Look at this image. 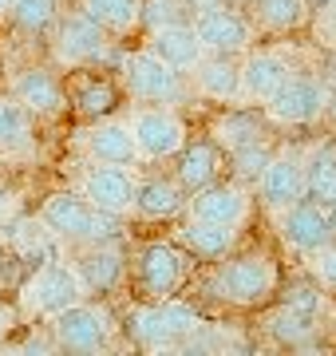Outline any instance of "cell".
I'll list each match as a JSON object with an SVG mask.
<instances>
[{"label":"cell","mask_w":336,"mask_h":356,"mask_svg":"<svg viewBox=\"0 0 336 356\" xmlns=\"http://www.w3.org/2000/svg\"><path fill=\"white\" fill-rule=\"evenodd\" d=\"M170 175H174V182H178L186 194L202 191V186H210V182H218L221 175H226V151H221L214 139H186L182 143V151L170 159Z\"/></svg>","instance_id":"7402d4cb"},{"label":"cell","mask_w":336,"mask_h":356,"mask_svg":"<svg viewBox=\"0 0 336 356\" xmlns=\"http://www.w3.org/2000/svg\"><path fill=\"white\" fill-rule=\"evenodd\" d=\"M186 79L194 88V99H202V103H218V107L246 103V91H242V56H202L186 72Z\"/></svg>","instance_id":"d6986e66"},{"label":"cell","mask_w":336,"mask_h":356,"mask_svg":"<svg viewBox=\"0 0 336 356\" xmlns=\"http://www.w3.org/2000/svg\"><path fill=\"white\" fill-rule=\"evenodd\" d=\"M60 13H64L60 0H16L12 13H8V24H16L20 32H32V36H44V32H52Z\"/></svg>","instance_id":"1f68e13d"},{"label":"cell","mask_w":336,"mask_h":356,"mask_svg":"<svg viewBox=\"0 0 336 356\" xmlns=\"http://www.w3.org/2000/svg\"><path fill=\"white\" fill-rule=\"evenodd\" d=\"M312 36H317V44H324L328 51H336V4H328V8H312Z\"/></svg>","instance_id":"d590c367"},{"label":"cell","mask_w":336,"mask_h":356,"mask_svg":"<svg viewBox=\"0 0 336 356\" xmlns=\"http://www.w3.org/2000/svg\"><path fill=\"white\" fill-rule=\"evenodd\" d=\"M202 325L194 305H186L182 297H167V301H135L127 313V337L139 348L162 353V348H178L182 341H190Z\"/></svg>","instance_id":"9c48e42d"},{"label":"cell","mask_w":336,"mask_h":356,"mask_svg":"<svg viewBox=\"0 0 336 356\" xmlns=\"http://www.w3.org/2000/svg\"><path fill=\"white\" fill-rule=\"evenodd\" d=\"M115 79H119V91L131 103H155V107H178V111L194 103V88H190L186 72H174L142 44L139 48H123L115 64Z\"/></svg>","instance_id":"3957f363"},{"label":"cell","mask_w":336,"mask_h":356,"mask_svg":"<svg viewBox=\"0 0 336 356\" xmlns=\"http://www.w3.org/2000/svg\"><path fill=\"white\" fill-rule=\"evenodd\" d=\"M312 8H328V4H336V0H309Z\"/></svg>","instance_id":"60d3db41"},{"label":"cell","mask_w":336,"mask_h":356,"mask_svg":"<svg viewBox=\"0 0 336 356\" xmlns=\"http://www.w3.org/2000/svg\"><path fill=\"white\" fill-rule=\"evenodd\" d=\"M48 332H52V344L56 348H64V353H111L123 337V325L115 321L111 305L103 301H76V305H67L64 313H56L48 321Z\"/></svg>","instance_id":"ba28073f"},{"label":"cell","mask_w":336,"mask_h":356,"mask_svg":"<svg viewBox=\"0 0 336 356\" xmlns=\"http://www.w3.org/2000/svg\"><path fill=\"white\" fill-rule=\"evenodd\" d=\"M230 4H237V8H249V4H253V0H230Z\"/></svg>","instance_id":"7bdbcfd3"},{"label":"cell","mask_w":336,"mask_h":356,"mask_svg":"<svg viewBox=\"0 0 336 356\" xmlns=\"http://www.w3.org/2000/svg\"><path fill=\"white\" fill-rule=\"evenodd\" d=\"M174 242L194 257V261H218L242 245V229L237 226H218V222H202V218H186L174 226Z\"/></svg>","instance_id":"603a6c76"},{"label":"cell","mask_w":336,"mask_h":356,"mask_svg":"<svg viewBox=\"0 0 336 356\" xmlns=\"http://www.w3.org/2000/svg\"><path fill=\"white\" fill-rule=\"evenodd\" d=\"M182 210H186V191L174 182V175H158V170L142 175L139 166V186H135L131 218H139V222H178Z\"/></svg>","instance_id":"44dd1931"},{"label":"cell","mask_w":336,"mask_h":356,"mask_svg":"<svg viewBox=\"0 0 336 356\" xmlns=\"http://www.w3.org/2000/svg\"><path fill=\"white\" fill-rule=\"evenodd\" d=\"M83 297H87V285L79 277L76 261L72 257H48L28 273L16 305L28 321H52L56 313H64L67 305H76Z\"/></svg>","instance_id":"8992f818"},{"label":"cell","mask_w":336,"mask_h":356,"mask_svg":"<svg viewBox=\"0 0 336 356\" xmlns=\"http://www.w3.org/2000/svg\"><path fill=\"white\" fill-rule=\"evenodd\" d=\"M76 8L115 40L135 36L142 24V0H76Z\"/></svg>","instance_id":"f546056e"},{"label":"cell","mask_w":336,"mask_h":356,"mask_svg":"<svg viewBox=\"0 0 336 356\" xmlns=\"http://www.w3.org/2000/svg\"><path fill=\"white\" fill-rule=\"evenodd\" d=\"M76 194H83L95 210L127 222L135 210V186H139V166H119V163H91L76 159L72 163V182Z\"/></svg>","instance_id":"8fae6325"},{"label":"cell","mask_w":336,"mask_h":356,"mask_svg":"<svg viewBox=\"0 0 336 356\" xmlns=\"http://www.w3.org/2000/svg\"><path fill=\"white\" fill-rule=\"evenodd\" d=\"M265 329L277 344H289V348H301V344H309L321 329V313H312V309H301L293 301H285L269 321H265Z\"/></svg>","instance_id":"4dcf8cb0"},{"label":"cell","mask_w":336,"mask_h":356,"mask_svg":"<svg viewBox=\"0 0 336 356\" xmlns=\"http://www.w3.org/2000/svg\"><path fill=\"white\" fill-rule=\"evenodd\" d=\"M246 13L258 36H297V32H309L312 4L309 0H253Z\"/></svg>","instance_id":"4316f807"},{"label":"cell","mask_w":336,"mask_h":356,"mask_svg":"<svg viewBox=\"0 0 336 356\" xmlns=\"http://www.w3.org/2000/svg\"><path fill=\"white\" fill-rule=\"evenodd\" d=\"M76 269L83 285H87V297L91 293H111L119 289V281H127V257L119 250V242H99V245H83L76 250Z\"/></svg>","instance_id":"484cf974"},{"label":"cell","mask_w":336,"mask_h":356,"mask_svg":"<svg viewBox=\"0 0 336 356\" xmlns=\"http://www.w3.org/2000/svg\"><path fill=\"white\" fill-rule=\"evenodd\" d=\"M142 48H146V51H155L158 60H162V64H170L174 72H190V67H194L198 60L206 56L190 24L151 28V32H142Z\"/></svg>","instance_id":"83f0119b"},{"label":"cell","mask_w":336,"mask_h":356,"mask_svg":"<svg viewBox=\"0 0 336 356\" xmlns=\"http://www.w3.org/2000/svg\"><path fill=\"white\" fill-rule=\"evenodd\" d=\"M281 289V266L265 250H246V254H226L210 261L206 293L230 309H261L269 305Z\"/></svg>","instance_id":"6da1fadb"},{"label":"cell","mask_w":336,"mask_h":356,"mask_svg":"<svg viewBox=\"0 0 336 356\" xmlns=\"http://www.w3.org/2000/svg\"><path fill=\"white\" fill-rule=\"evenodd\" d=\"M305 198L324 210L336 206V147L333 143H312L305 151Z\"/></svg>","instance_id":"f1b7e54d"},{"label":"cell","mask_w":336,"mask_h":356,"mask_svg":"<svg viewBox=\"0 0 336 356\" xmlns=\"http://www.w3.org/2000/svg\"><path fill=\"white\" fill-rule=\"evenodd\" d=\"M186 4H190V13H210V8H221L230 0H186Z\"/></svg>","instance_id":"8d00e7d4"},{"label":"cell","mask_w":336,"mask_h":356,"mask_svg":"<svg viewBox=\"0 0 336 356\" xmlns=\"http://www.w3.org/2000/svg\"><path fill=\"white\" fill-rule=\"evenodd\" d=\"M328 222H333V238H336V206L328 210Z\"/></svg>","instance_id":"b9f144b4"},{"label":"cell","mask_w":336,"mask_h":356,"mask_svg":"<svg viewBox=\"0 0 336 356\" xmlns=\"http://www.w3.org/2000/svg\"><path fill=\"white\" fill-rule=\"evenodd\" d=\"M135 139L139 166H162L182 151V143L190 139V123L182 119L178 107H155V103H131L123 115Z\"/></svg>","instance_id":"30bf717a"},{"label":"cell","mask_w":336,"mask_h":356,"mask_svg":"<svg viewBox=\"0 0 336 356\" xmlns=\"http://www.w3.org/2000/svg\"><path fill=\"white\" fill-rule=\"evenodd\" d=\"M293 67L297 64H293L289 44H253V48H246L242 51V91H246V103L261 107Z\"/></svg>","instance_id":"ac0fdd59"},{"label":"cell","mask_w":336,"mask_h":356,"mask_svg":"<svg viewBox=\"0 0 336 356\" xmlns=\"http://www.w3.org/2000/svg\"><path fill=\"white\" fill-rule=\"evenodd\" d=\"M309 261V273H312V281L321 285V289H328V293H336V242H328V245H321L312 257H305Z\"/></svg>","instance_id":"e575fe53"},{"label":"cell","mask_w":336,"mask_h":356,"mask_svg":"<svg viewBox=\"0 0 336 356\" xmlns=\"http://www.w3.org/2000/svg\"><path fill=\"white\" fill-rule=\"evenodd\" d=\"M273 226H277V238L293 257H312L321 245L336 242L333 238V222H328V210L309 198H297L293 206H285L281 214H273Z\"/></svg>","instance_id":"2e32d148"},{"label":"cell","mask_w":336,"mask_h":356,"mask_svg":"<svg viewBox=\"0 0 336 356\" xmlns=\"http://www.w3.org/2000/svg\"><path fill=\"white\" fill-rule=\"evenodd\" d=\"M36 218L44 226L52 229L60 245L67 250H83V245H99V242H119L123 238V218H111L103 210H95V206L76 194L72 186L67 191H52L44 194V202H40Z\"/></svg>","instance_id":"277c9868"},{"label":"cell","mask_w":336,"mask_h":356,"mask_svg":"<svg viewBox=\"0 0 336 356\" xmlns=\"http://www.w3.org/2000/svg\"><path fill=\"white\" fill-rule=\"evenodd\" d=\"M273 131L277 127L265 119L261 107H253V103H237V107H221V111L210 119L206 135L218 143L226 154H233V151H242V147H253V143L273 139Z\"/></svg>","instance_id":"ffe728a7"},{"label":"cell","mask_w":336,"mask_h":356,"mask_svg":"<svg viewBox=\"0 0 336 356\" xmlns=\"http://www.w3.org/2000/svg\"><path fill=\"white\" fill-rule=\"evenodd\" d=\"M253 186L237 182V178L221 175L218 182H210L202 191L186 194V218H202V222H218V226H237L246 229L253 218Z\"/></svg>","instance_id":"5bb4252c"},{"label":"cell","mask_w":336,"mask_h":356,"mask_svg":"<svg viewBox=\"0 0 336 356\" xmlns=\"http://www.w3.org/2000/svg\"><path fill=\"white\" fill-rule=\"evenodd\" d=\"M198 44L206 56H242L246 48L258 44V28L249 20L246 8L237 4H221V8H210V13H194L190 20Z\"/></svg>","instance_id":"9a60e30c"},{"label":"cell","mask_w":336,"mask_h":356,"mask_svg":"<svg viewBox=\"0 0 336 356\" xmlns=\"http://www.w3.org/2000/svg\"><path fill=\"white\" fill-rule=\"evenodd\" d=\"M36 154H40L36 119L8 91H0V159L4 163H32Z\"/></svg>","instance_id":"cb8c5ba5"},{"label":"cell","mask_w":336,"mask_h":356,"mask_svg":"<svg viewBox=\"0 0 336 356\" xmlns=\"http://www.w3.org/2000/svg\"><path fill=\"white\" fill-rule=\"evenodd\" d=\"M324 123L336 131V88H333V95H328V107H324Z\"/></svg>","instance_id":"74e56055"},{"label":"cell","mask_w":336,"mask_h":356,"mask_svg":"<svg viewBox=\"0 0 336 356\" xmlns=\"http://www.w3.org/2000/svg\"><path fill=\"white\" fill-rule=\"evenodd\" d=\"M4 91L24 107L36 123H52V119H60V115L72 107V103H67V83H64V76H60L56 64L16 67L12 76L4 79Z\"/></svg>","instance_id":"4fadbf2b"},{"label":"cell","mask_w":336,"mask_h":356,"mask_svg":"<svg viewBox=\"0 0 336 356\" xmlns=\"http://www.w3.org/2000/svg\"><path fill=\"white\" fill-rule=\"evenodd\" d=\"M16 0H0V20H8V13H12Z\"/></svg>","instance_id":"ab89813d"},{"label":"cell","mask_w":336,"mask_h":356,"mask_svg":"<svg viewBox=\"0 0 336 356\" xmlns=\"http://www.w3.org/2000/svg\"><path fill=\"white\" fill-rule=\"evenodd\" d=\"M194 13L186 0H142V24L139 32H151V28H167V24H190Z\"/></svg>","instance_id":"836d02e7"},{"label":"cell","mask_w":336,"mask_h":356,"mask_svg":"<svg viewBox=\"0 0 336 356\" xmlns=\"http://www.w3.org/2000/svg\"><path fill=\"white\" fill-rule=\"evenodd\" d=\"M4 218H8V191L0 186V222H4Z\"/></svg>","instance_id":"f35d334b"},{"label":"cell","mask_w":336,"mask_h":356,"mask_svg":"<svg viewBox=\"0 0 336 356\" xmlns=\"http://www.w3.org/2000/svg\"><path fill=\"white\" fill-rule=\"evenodd\" d=\"M194 257L186 254L174 238H155V242H139L127 257V281L135 301H167L178 297L190 277H194Z\"/></svg>","instance_id":"7a4b0ae2"},{"label":"cell","mask_w":336,"mask_h":356,"mask_svg":"<svg viewBox=\"0 0 336 356\" xmlns=\"http://www.w3.org/2000/svg\"><path fill=\"white\" fill-rule=\"evenodd\" d=\"M123 48L111 32L87 20L79 8L56 16L52 24V64L60 72H83V67H115Z\"/></svg>","instance_id":"5b68a950"},{"label":"cell","mask_w":336,"mask_h":356,"mask_svg":"<svg viewBox=\"0 0 336 356\" xmlns=\"http://www.w3.org/2000/svg\"><path fill=\"white\" fill-rule=\"evenodd\" d=\"M76 159H91V163H119V166H139V154H135V139H131V127L123 115H99V119H87L83 127L76 131Z\"/></svg>","instance_id":"e0dca14e"},{"label":"cell","mask_w":336,"mask_h":356,"mask_svg":"<svg viewBox=\"0 0 336 356\" xmlns=\"http://www.w3.org/2000/svg\"><path fill=\"white\" fill-rule=\"evenodd\" d=\"M328 79L317 72V67H293L289 76L277 83L269 99L261 103V111L277 131L289 127H312V123H324V107H328Z\"/></svg>","instance_id":"52a82bcc"},{"label":"cell","mask_w":336,"mask_h":356,"mask_svg":"<svg viewBox=\"0 0 336 356\" xmlns=\"http://www.w3.org/2000/svg\"><path fill=\"white\" fill-rule=\"evenodd\" d=\"M123 99L115 76H99L95 67H83V72H67V103L76 107L83 119H99V115H111Z\"/></svg>","instance_id":"d4e9b609"},{"label":"cell","mask_w":336,"mask_h":356,"mask_svg":"<svg viewBox=\"0 0 336 356\" xmlns=\"http://www.w3.org/2000/svg\"><path fill=\"white\" fill-rule=\"evenodd\" d=\"M305 151L309 147H273V154L265 159L261 175L253 178V202L265 214H281L285 206H293L297 198H305Z\"/></svg>","instance_id":"7c38bea8"},{"label":"cell","mask_w":336,"mask_h":356,"mask_svg":"<svg viewBox=\"0 0 336 356\" xmlns=\"http://www.w3.org/2000/svg\"><path fill=\"white\" fill-rule=\"evenodd\" d=\"M269 154H273V139L253 143V147H242V151L226 154V170H230V178H237V182L253 186V178L261 175V166H265V159H269Z\"/></svg>","instance_id":"d6a6232c"}]
</instances>
